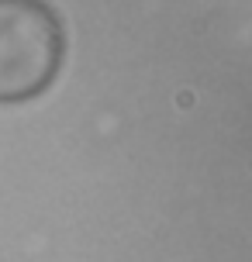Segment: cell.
<instances>
[{
    "mask_svg": "<svg viewBox=\"0 0 252 262\" xmlns=\"http://www.w3.org/2000/svg\"><path fill=\"white\" fill-rule=\"evenodd\" d=\"M66 59V28L49 0H0V104L35 100Z\"/></svg>",
    "mask_w": 252,
    "mask_h": 262,
    "instance_id": "obj_1",
    "label": "cell"
}]
</instances>
